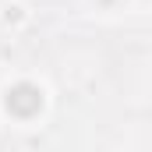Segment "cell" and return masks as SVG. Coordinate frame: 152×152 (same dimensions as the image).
<instances>
[{"instance_id":"obj_1","label":"cell","mask_w":152,"mask_h":152,"mask_svg":"<svg viewBox=\"0 0 152 152\" xmlns=\"http://www.w3.org/2000/svg\"><path fill=\"white\" fill-rule=\"evenodd\" d=\"M7 110L14 117H36L42 110V92L36 85H14L7 92Z\"/></svg>"}]
</instances>
